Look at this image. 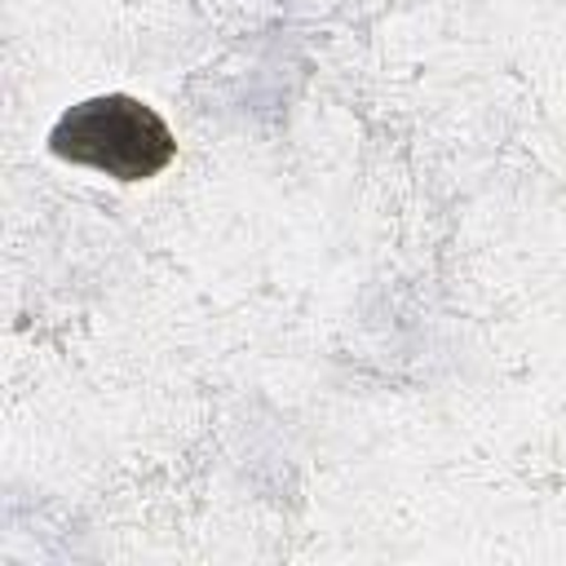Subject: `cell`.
Returning a JSON list of instances; mask_svg holds the SVG:
<instances>
[{
	"label": "cell",
	"mask_w": 566,
	"mask_h": 566,
	"mask_svg": "<svg viewBox=\"0 0 566 566\" xmlns=\"http://www.w3.org/2000/svg\"><path fill=\"white\" fill-rule=\"evenodd\" d=\"M49 150L115 181H146L172 164L177 142L159 111H150L146 102L128 93H102L62 111L49 133Z\"/></svg>",
	"instance_id": "cell-1"
}]
</instances>
